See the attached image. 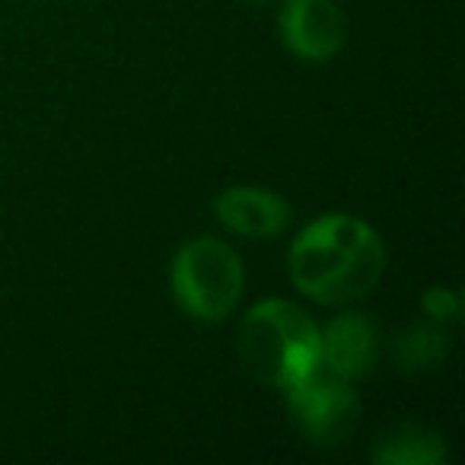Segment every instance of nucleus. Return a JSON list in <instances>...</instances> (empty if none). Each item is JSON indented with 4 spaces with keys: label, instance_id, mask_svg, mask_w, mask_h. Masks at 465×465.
Listing matches in <instances>:
<instances>
[{
    "label": "nucleus",
    "instance_id": "nucleus-4",
    "mask_svg": "<svg viewBox=\"0 0 465 465\" xmlns=\"http://www.w3.org/2000/svg\"><path fill=\"white\" fill-rule=\"evenodd\" d=\"M284 395L297 430L316 446H341L361 420V395L354 382L322 367H316Z\"/></svg>",
    "mask_w": 465,
    "mask_h": 465
},
{
    "label": "nucleus",
    "instance_id": "nucleus-5",
    "mask_svg": "<svg viewBox=\"0 0 465 465\" xmlns=\"http://www.w3.org/2000/svg\"><path fill=\"white\" fill-rule=\"evenodd\" d=\"M281 42L300 61L322 64L344 48L348 23L335 0H284L278 14Z\"/></svg>",
    "mask_w": 465,
    "mask_h": 465
},
{
    "label": "nucleus",
    "instance_id": "nucleus-9",
    "mask_svg": "<svg viewBox=\"0 0 465 465\" xmlns=\"http://www.w3.org/2000/svg\"><path fill=\"white\" fill-rule=\"evenodd\" d=\"M446 354V335L440 322H418L405 329L395 341V361L401 370H427L437 367Z\"/></svg>",
    "mask_w": 465,
    "mask_h": 465
},
{
    "label": "nucleus",
    "instance_id": "nucleus-11",
    "mask_svg": "<svg viewBox=\"0 0 465 465\" xmlns=\"http://www.w3.org/2000/svg\"><path fill=\"white\" fill-rule=\"evenodd\" d=\"M249 4H265V0H249Z\"/></svg>",
    "mask_w": 465,
    "mask_h": 465
},
{
    "label": "nucleus",
    "instance_id": "nucleus-7",
    "mask_svg": "<svg viewBox=\"0 0 465 465\" xmlns=\"http://www.w3.org/2000/svg\"><path fill=\"white\" fill-rule=\"evenodd\" d=\"M217 220L246 240H274L291 226V204L281 194L255 185H232L213 201Z\"/></svg>",
    "mask_w": 465,
    "mask_h": 465
},
{
    "label": "nucleus",
    "instance_id": "nucleus-3",
    "mask_svg": "<svg viewBox=\"0 0 465 465\" xmlns=\"http://www.w3.org/2000/svg\"><path fill=\"white\" fill-rule=\"evenodd\" d=\"M173 297L198 322H223L242 297L246 272L236 249L213 236H198L175 252L169 268Z\"/></svg>",
    "mask_w": 465,
    "mask_h": 465
},
{
    "label": "nucleus",
    "instance_id": "nucleus-8",
    "mask_svg": "<svg viewBox=\"0 0 465 465\" xmlns=\"http://www.w3.org/2000/svg\"><path fill=\"white\" fill-rule=\"evenodd\" d=\"M446 459L443 437L424 424H405L389 427L373 443V462L380 465H437Z\"/></svg>",
    "mask_w": 465,
    "mask_h": 465
},
{
    "label": "nucleus",
    "instance_id": "nucleus-2",
    "mask_svg": "<svg viewBox=\"0 0 465 465\" xmlns=\"http://www.w3.org/2000/svg\"><path fill=\"white\" fill-rule=\"evenodd\" d=\"M236 357L252 380L291 389L319 367V325L287 300H262L242 316Z\"/></svg>",
    "mask_w": 465,
    "mask_h": 465
},
{
    "label": "nucleus",
    "instance_id": "nucleus-10",
    "mask_svg": "<svg viewBox=\"0 0 465 465\" xmlns=\"http://www.w3.org/2000/svg\"><path fill=\"white\" fill-rule=\"evenodd\" d=\"M459 306H462V297H459L456 291H450V287H430V291L424 293V300H420V310H424V316L430 319V322H450V319L459 316Z\"/></svg>",
    "mask_w": 465,
    "mask_h": 465
},
{
    "label": "nucleus",
    "instance_id": "nucleus-1",
    "mask_svg": "<svg viewBox=\"0 0 465 465\" xmlns=\"http://www.w3.org/2000/svg\"><path fill=\"white\" fill-rule=\"evenodd\" d=\"M291 281L319 306H348L376 291L386 274L382 236L361 217L325 213L300 230L287 255Z\"/></svg>",
    "mask_w": 465,
    "mask_h": 465
},
{
    "label": "nucleus",
    "instance_id": "nucleus-6",
    "mask_svg": "<svg viewBox=\"0 0 465 465\" xmlns=\"http://www.w3.org/2000/svg\"><path fill=\"white\" fill-rule=\"evenodd\" d=\"M380 329L363 312H344L319 331V367L341 380H363L380 361Z\"/></svg>",
    "mask_w": 465,
    "mask_h": 465
}]
</instances>
